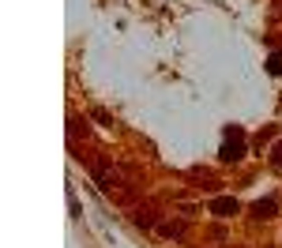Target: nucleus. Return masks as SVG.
<instances>
[{"label": "nucleus", "instance_id": "f257e3e1", "mask_svg": "<svg viewBox=\"0 0 282 248\" xmlns=\"http://www.w3.org/2000/svg\"><path fill=\"white\" fill-rule=\"evenodd\" d=\"M222 162H237V158H245V135H241V128H226V143H222Z\"/></svg>", "mask_w": 282, "mask_h": 248}, {"label": "nucleus", "instance_id": "7ed1b4c3", "mask_svg": "<svg viewBox=\"0 0 282 248\" xmlns=\"http://www.w3.org/2000/svg\"><path fill=\"white\" fill-rule=\"evenodd\" d=\"M256 214H260V218H271V214H275V199H260V203H256Z\"/></svg>", "mask_w": 282, "mask_h": 248}, {"label": "nucleus", "instance_id": "20e7f679", "mask_svg": "<svg viewBox=\"0 0 282 248\" xmlns=\"http://www.w3.org/2000/svg\"><path fill=\"white\" fill-rule=\"evenodd\" d=\"M267 71H271V75H282V53H271V60H267Z\"/></svg>", "mask_w": 282, "mask_h": 248}, {"label": "nucleus", "instance_id": "f03ea898", "mask_svg": "<svg viewBox=\"0 0 282 248\" xmlns=\"http://www.w3.org/2000/svg\"><path fill=\"white\" fill-rule=\"evenodd\" d=\"M211 214H222V218L237 214V199H230V196H218V199H211Z\"/></svg>", "mask_w": 282, "mask_h": 248}]
</instances>
